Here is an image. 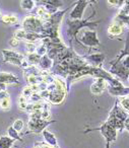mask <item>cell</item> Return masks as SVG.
Listing matches in <instances>:
<instances>
[{
  "label": "cell",
  "instance_id": "cell-1",
  "mask_svg": "<svg viewBox=\"0 0 129 148\" xmlns=\"http://www.w3.org/2000/svg\"><path fill=\"white\" fill-rule=\"evenodd\" d=\"M23 27L27 33H40L44 31L43 23L39 17L28 16L23 21Z\"/></svg>",
  "mask_w": 129,
  "mask_h": 148
},
{
  "label": "cell",
  "instance_id": "cell-2",
  "mask_svg": "<svg viewBox=\"0 0 129 148\" xmlns=\"http://www.w3.org/2000/svg\"><path fill=\"white\" fill-rule=\"evenodd\" d=\"M80 42L82 44L90 47H94V46H98L100 44L98 38H97V33L94 31H82L81 35L79 38Z\"/></svg>",
  "mask_w": 129,
  "mask_h": 148
},
{
  "label": "cell",
  "instance_id": "cell-3",
  "mask_svg": "<svg viewBox=\"0 0 129 148\" xmlns=\"http://www.w3.org/2000/svg\"><path fill=\"white\" fill-rule=\"evenodd\" d=\"M2 54L4 56L5 62H9L11 64H14L17 66H21L23 60V56L21 54H19L17 52L9 51V50H2Z\"/></svg>",
  "mask_w": 129,
  "mask_h": 148
},
{
  "label": "cell",
  "instance_id": "cell-4",
  "mask_svg": "<svg viewBox=\"0 0 129 148\" xmlns=\"http://www.w3.org/2000/svg\"><path fill=\"white\" fill-rule=\"evenodd\" d=\"M88 5V1H78L76 3L75 7L73 8V10L70 13V18L71 19H75V21H80V18L82 17V14H83V10L84 8Z\"/></svg>",
  "mask_w": 129,
  "mask_h": 148
},
{
  "label": "cell",
  "instance_id": "cell-5",
  "mask_svg": "<svg viewBox=\"0 0 129 148\" xmlns=\"http://www.w3.org/2000/svg\"><path fill=\"white\" fill-rule=\"evenodd\" d=\"M0 83L3 84H13V83H19V80L15 75L10 73H4L0 72Z\"/></svg>",
  "mask_w": 129,
  "mask_h": 148
},
{
  "label": "cell",
  "instance_id": "cell-6",
  "mask_svg": "<svg viewBox=\"0 0 129 148\" xmlns=\"http://www.w3.org/2000/svg\"><path fill=\"white\" fill-rule=\"evenodd\" d=\"M106 88V82H105V79L103 78H98L96 81H95L94 84L90 86V90H92V93L95 95H100Z\"/></svg>",
  "mask_w": 129,
  "mask_h": 148
},
{
  "label": "cell",
  "instance_id": "cell-7",
  "mask_svg": "<svg viewBox=\"0 0 129 148\" xmlns=\"http://www.w3.org/2000/svg\"><path fill=\"white\" fill-rule=\"evenodd\" d=\"M108 33L111 36H119L122 33V27L120 25H118V23H114L113 25H110V27L108 29Z\"/></svg>",
  "mask_w": 129,
  "mask_h": 148
},
{
  "label": "cell",
  "instance_id": "cell-8",
  "mask_svg": "<svg viewBox=\"0 0 129 148\" xmlns=\"http://www.w3.org/2000/svg\"><path fill=\"white\" fill-rule=\"evenodd\" d=\"M40 66L43 70H47L49 69L52 66V60L50 59L48 56H43L41 57V60H40Z\"/></svg>",
  "mask_w": 129,
  "mask_h": 148
},
{
  "label": "cell",
  "instance_id": "cell-9",
  "mask_svg": "<svg viewBox=\"0 0 129 148\" xmlns=\"http://www.w3.org/2000/svg\"><path fill=\"white\" fill-rule=\"evenodd\" d=\"M1 21L3 23H6V25H13V23H17V15L13 14H7V15H3Z\"/></svg>",
  "mask_w": 129,
  "mask_h": 148
},
{
  "label": "cell",
  "instance_id": "cell-10",
  "mask_svg": "<svg viewBox=\"0 0 129 148\" xmlns=\"http://www.w3.org/2000/svg\"><path fill=\"white\" fill-rule=\"evenodd\" d=\"M104 58H105V56L103 55V54H94V55L88 56L86 59L92 61V63H95V64H100L101 62H103Z\"/></svg>",
  "mask_w": 129,
  "mask_h": 148
},
{
  "label": "cell",
  "instance_id": "cell-11",
  "mask_svg": "<svg viewBox=\"0 0 129 148\" xmlns=\"http://www.w3.org/2000/svg\"><path fill=\"white\" fill-rule=\"evenodd\" d=\"M40 60H41V56H39L37 53H32L28 57V63H30L31 65H36L40 63Z\"/></svg>",
  "mask_w": 129,
  "mask_h": 148
},
{
  "label": "cell",
  "instance_id": "cell-12",
  "mask_svg": "<svg viewBox=\"0 0 129 148\" xmlns=\"http://www.w3.org/2000/svg\"><path fill=\"white\" fill-rule=\"evenodd\" d=\"M21 6L23 9L31 10V9H33V7L35 6V2L32 1V0H23V1L21 2Z\"/></svg>",
  "mask_w": 129,
  "mask_h": 148
},
{
  "label": "cell",
  "instance_id": "cell-13",
  "mask_svg": "<svg viewBox=\"0 0 129 148\" xmlns=\"http://www.w3.org/2000/svg\"><path fill=\"white\" fill-rule=\"evenodd\" d=\"M11 143H12V141L10 139H8L6 137H1V139H0V148H9Z\"/></svg>",
  "mask_w": 129,
  "mask_h": 148
},
{
  "label": "cell",
  "instance_id": "cell-14",
  "mask_svg": "<svg viewBox=\"0 0 129 148\" xmlns=\"http://www.w3.org/2000/svg\"><path fill=\"white\" fill-rule=\"evenodd\" d=\"M26 35H27V32L25 29H17V31L14 32V37L15 39H17L19 41L21 40H25L26 39Z\"/></svg>",
  "mask_w": 129,
  "mask_h": 148
},
{
  "label": "cell",
  "instance_id": "cell-15",
  "mask_svg": "<svg viewBox=\"0 0 129 148\" xmlns=\"http://www.w3.org/2000/svg\"><path fill=\"white\" fill-rule=\"evenodd\" d=\"M36 51H37V54L39 56L45 55V53L47 52V46H46L45 44H42V45H40L39 47H37Z\"/></svg>",
  "mask_w": 129,
  "mask_h": 148
},
{
  "label": "cell",
  "instance_id": "cell-16",
  "mask_svg": "<svg viewBox=\"0 0 129 148\" xmlns=\"http://www.w3.org/2000/svg\"><path fill=\"white\" fill-rule=\"evenodd\" d=\"M0 107H1V109H3V110L9 109V108H10V101H9V97L0 101Z\"/></svg>",
  "mask_w": 129,
  "mask_h": 148
},
{
  "label": "cell",
  "instance_id": "cell-17",
  "mask_svg": "<svg viewBox=\"0 0 129 148\" xmlns=\"http://www.w3.org/2000/svg\"><path fill=\"white\" fill-rule=\"evenodd\" d=\"M33 90H32L31 86H26L23 90V97H25L26 99H29L33 95Z\"/></svg>",
  "mask_w": 129,
  "mask_h": 148
},
{
  "label": "cell",
  "instance_id": "cell-18",
  "mask_svg": "<svg viewBox=\"0 0 129 148\" xmlns=\"http://www.w3.org/2000/svg\"><path fill=\"white\" fill-rule=\"evenodd\" d=\"M23 122L21 120H17V121L13 123L12 128L15 130V131H21L23 129Z\"/></svg>",
  "mask_w": 129,
  "mask_h": 148
},
{
  "label": "cell",
  "instance_id": "cell-19",
  "mask_svg": "<svg viewBox=\"0 0 129 148\" xmlns=\"http://www.w3.org/2000/svg\"><path fill=\"white\" fill-rule=\"evenodd\" d=\"M19 108H21V109H27L28 103H27V99H26L25 97H23V95H21V97H19Z\"/></svg>",
  "mask_w": 129,
  "mask_h": 148
},
{
  "label": "cell",
  "instance_id": "cell-20",
  "mask_svg": "<svg viewBox=\"0 0 129 148\" xmlns=\"http://www.w3.org/2000/svg\"><path fill=\"white\" fill-rule=\"evenodd\" d=\"M121 105H122L127 111H129V95L121 99Z\"/></svg>",
  "mask_w": 129,
  "mask_h": 148
},
{
  "label": "cell",
  "instance_id": "cell-21",
  "mask_svg": "<svg viewBox=\"0 0 129 148\" xmlns=\"http://www.w3.org/2000/svg\"><path fill=\"white\" fill-rule=\"evenodd\" d=\"M44 135H45V137L47 138V140L49 141V143H50V144H53V145H56L55 138H54L53 136L51 135V134L48 133V132H44Z\"/></svg>",
  "mask_w": 129,
  "mask_h": 148
},
{
  "label": "cell",
  "instance_id": "cell-22",
  "mask_svg": "<svg viewBox=\"0 0 129 148\" xmlns=\"http://www.w3.org/2000/svg\"><path fill=\"white\" fill-rule=\"evenodd\" d=\"M26 48H27V51L29 52L30 54L34 53V52L36 51V49H37V47L35 46V44H33V43H27Z\"/></svg>",
  "mask_w": 129,
  "mask_h": 148
},
{
  "label": "cell",
  "instance_id": "cell-23",
  "mask_svg": "<svg viewBox=\"0 0 129 148\" xmlns=\"http://www.w3.org/2000/svg\"><path fill=\"white\" fill-rule=\"evenodd\" d=\"M122 66L125 68V69H129V56H126V57L123 59Z\"/></svg>",
  "mask_w": 129,
  "mask_h": 148
},
{
  "label": "cell",
  "instance_id": "cell-24",
  "mask_svg": "<svg viewBox=\"0 0 129 148\" xmlns=\"http://www.w3.org/2000/svg\"><path fill=\"white\" fill-rule=\"evenodd\" d=\"M7 97H9V95L6 90L0 91V101H2V99H7Z\"/></svg>",
  "mask_w": 129,
  "mask_h": 148
},
{
  "label": "cell",
  "instance_id": "cell-25",
  "mask_svg": "<svg viewBox=\"0 0 129 148\" xmlns=\"http://www.w3.org/2000/svg\"><path fill=\"white\" fill-rule=\"evenodd\" d=\"M19 41L17 39H15V38H12V39L9 41V44H10V46H12V47H17V45H19Z\"/></svg>",
  "mask_w": 129,
  "mask_h": 148
},
{
  "label": "cell",
  "instance_id": "cell-26",
  "mask_svg": "<svg viewBox=\"0 0 129 148\" xmlns=\"http://www.w3.org/2000/svg\"><path fill=\"white\" fill-rule=\"evenodd\" d=\"M110 4L114 5V6H121L123 3H125L124 1H108Z\"/></svg>",
  "mask_w": 129,
  "mask_h": 148
},
{
  "label": "cell",
  "instance_id": "cell-27",
  "mask_svg": "<svg viewBox=\"0 0 129 148\" xmlns=\"http://www.w3.org/2000/svg\"><path fill=\"white\" fill-rule=\"evenodd\" d=\"M5 88H6V85L3 84V83H0V91L5 90Z\"/></svg>",
  "mask_w": 129,
  "mask_h": 148
},
{
  "label": "cell",
  "instance_id": "cell-28",
  "mask_svg": "<svg viewBox=\"0 0 129 148\" xmlns=\"http://www.w3.org/2000/svg\"><path fill=\"white\" fill-rule=\"evenodd\" d=\"M126 25H127V27H129V21H127V23H126Z\"/></svg>",
  "mask_w": 129,
  "mask_h": 148
}]
</instances>
